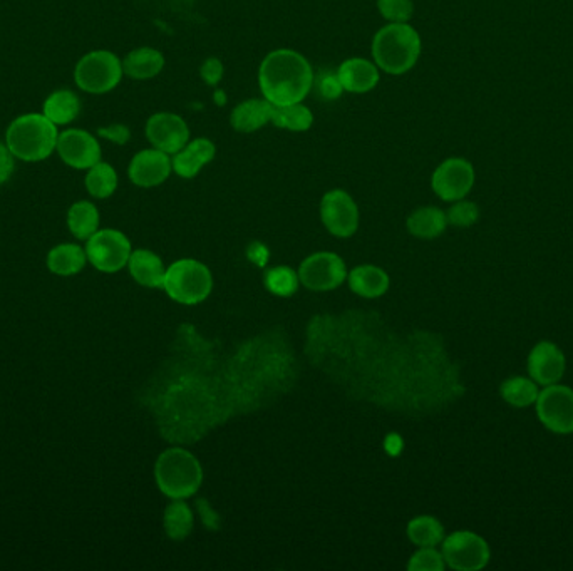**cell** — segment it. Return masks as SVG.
<instances>
[{"instance_id":"obj_39","label":"cell","mask_w":573,"mask_h":571,"mask_svg":"<svg viewBox=\"0 0 573 571\" xmlns=\"http://www.w3.org/2000/svg\"><path fill=\"white\" fill-rule=\"evenodd\" d=\"M319 91H321L322 96L326 99H337L344 93L337 74H334V76H332V74L324 76V78L319 81Z\"/></svg>"},{"instance_id":"obj_9","label":"cell","mask_w":573,"mask_h":571,"mask_svg":"<svg viewBox=\"0 0 573 571\" xmlns=\"http://www.w3.org/2000/svg\"><path fill=\"white\" fill-rule=\"evenodd\" d=\"M535 406L538 419L548 431L555 434L573 433V389L558 382L543 387Z\"/></svg>"},{"instance_id":"obj_7","label":"cell","mask_w":573,"mask_h":571,"mask_svg":"<svg viewBox=\"0 0 573 571\" xmlns=\"http://www.w3.org/2000/svg\"><path fill=\"white\" fill-rule=\"evenodd\" d=\"M444 563L456 571L483 570L490 561V546L473 531H455L443 540Z\"/></svg>"},{"instance_id":"obj_11","label":"cell","mask_w":573,"mask_h":571,"mask_svg":"<svg viewBox=\"0 0 573 571\" xmlns=\"http://www.w3.org/2000/svg\"><path fill=\"white\" fill-rule=\"evenodd\" d=\"M475 185V168L465 158H448L434 170L431 188L443 201L463 200Z\"/></svg>"},{"instance_id":"obj_12","label":"cell","mask_w":573,"mask_h":571,"mask_svg":"<svg viewBox=\"0 0 573 571\" xmlns=\"http://www.w3.org/2000/svg\"><path fill=\"white\" fill-rule=\"evenodd\" d=\"M321 218L334 237L349 238L359 227V208L347 191L331 190L322 196Z\"/></svg>"},{"instance_id":"obj_29","label":"cell","mask_w":573,"mask_h":571,"mask_svg":"<svg viewBox=\"0 0 573 571\" xmlns=\"http://www.w3.org/2000/svg\"><path fill=\"white\" fill-rule=\"evenodd\" d=\"M84 185L89 195L98 200H106L118 188V173L109 163L99 161L98 165L89 168Z\"/></svg>"},{"instance_id":"obj_5","label":"cell","mask_w":573,"mask_h":571,"mask_svg":"<svg viewBox=\"0 0 573 571\" xmlns=\"http://www.w3.org/2000/svg\"><path fill=\"white\" fill-rule=\"evenodd\" d=\"M212 273L197 260H178L166 270L163 289L185 305L200 304L212 292Z\"/></svg>"},{"instance_id":"obj_37","label":"cell","mask_w":573,"mask_h":571,"mask_svg":"<svg viewBox=\"0 0 573 571\" xmlns=\"http://www.w3.org/2000/svg\"><path fill=\"white\" fill-rule=\"evenodd\" d=\"M223 64L217 57H210L207 61L203 62L200 67V76H202L203 83L208 86H217L223 78Z\"/></svg>"},{"instance_id":"obj_6","label":"cell","mask_w":573,"mask_h":571,"mask_svg":"<svg viewBox=\"0 0 573 571\" xmlns=\"http://www.w3.org/2000/svg\"><path fill=\"white\" fill-rule=\"evenodd\" d=\"M123 61L111 51L88 52L74 69V81L84 93L106 94L123 79Z\"/></svg>"},{"instance_id":"obj_27","label":"cell","mask_w":573,"mask_h":571,"mask_svg":"<svg viewBox=\"0 0 573 571\" xmlns=\"http://www.w3.org/2000/svg\"><path fill=\"white\" fill-rule=\"evenodd\" d=\"M69 232L78 240H88L98 232L99 211L91 201H78L68 211Z\"/></svg>"},{"instance_id":"obj_40","label":"cell","mask_w":573,"mask_h":571,"mask_svg":"<svg viewBox=\"0 0 573 571\" xmlns=\"http://www.w3.org/2000/svg\"><path fill=\"white\" fill-rule=\"evenodd\" d=\"M215 101H217V104H220V106H223L225 101H227V99H225V93H223V91H217V93H215Z\"/></svg>"},{"instance_id":"obj_30","label":"cell","mask_w":573,"mask_h":571,"mask_svg":"<svg viewBox=\"0 0 573 571\" xmlns=\"http://www.w3.org/2000/svg\"><path fill=\"white\" fill-rule=\"evenodd\" d=\"M408 536L419 548H434L443 543L444 528L433 516H418L409 521Z\"/></svg>"},{"instance_id":"obj_2","label":"cell","mask_w":573,"mask_h":571,"mask_svg":"<svg viewBox=\"0 0 573 571\" xmlns=\"http://www.w3.org/2000/svg\"><path fill=\"white\" fill-rule=\"evenodd\" d=\"M423 51L421 36L409 22H389L372 39V59L382 73L406 74L418 64Z\"/></svg>"},{"instance_id":"obj_23","label":"cell","mask_w":573,"mask_h":571,"mask_svg":"<svg viewBox=\"0 0 573 571\" xmlns=\"http://www.w3.org/2000/svg\"><path fill=\"white\" fill-rule=\"evenodd\" d=\"M349 285L352 292L366 299H376L389 289L388 273L374 265H361L349 273Z\"/></svg>"},{"instance_id":"obj_35","label":"cell","mask_w":573,"mask_h":571,"mask_svg":"<svg viewBox=\"0 0 573 571\" xmlns=\"http://www.w3.org/2000/svg\"><path fill=\"white\" fill-rule=\"evenodd\" d=\"M444 563L443 553L434 550V548H421L418 553H414L413 558L409 560L408 570L411 571H443Z\"/></svg>"},{"instance_id":"obj_1","label":"cell","mask_w":573,"mask_h":571,"mask_svg":"<svg viewBox=\"0 0 573 571\" xmlns=\"http://www.w3.org/2000/svg\"><path fill=\"white\" fill-rule=\"evenodd\" d=\"M314 83L310 62L294 49H275L260 64V91L274 106L304 103Z\"/></svg>"},{"instance_id":"obj_33","label":"cell","mask_w":573,"mask_h":571,"mask_svg":"<svg viewBox=\"0 0 573 571\" xmlns=\"http://www.w3.org/2000/svg\"><path fill=\"white\" fill-rule=\"evenodd\" d=\"M448 223L453 227L468 228L480 218V208L473 201L458 200L446 213Z\"/></svg>"},{"instance_id":"obj_25","label":"cell","mask_w":573,"mask_h":571,"mask_svg":"<svg viewBox=\"0 0 573 571\" xmlns=\"http://www.w3.org/2000/svg\"><path fill=\"white\" fill-rule=\"evenodd\" d=\"M44 116L56 126H66L73 123L81 113V101L69 89H59L47 96L44 101Z\"/></svg>"},{"instance_id":"obj_18","label":"cell","mask_w":573,"mask_h":571,"mask_svg":"<svg viewBox=\"0 0 573 571\" xmlns=\"http://www.w3.org/2000/svg\"><path fill=\"white\" fill-rule=\"evenodd\" d=\"M337 78L347 93L366 94L376 88L381 79V69L376 62L364 57H351L342 62L337 69Z\"/></svg>"},{"instance_id":"obj_4","label":"cell","mask_w":573,"mask_h":571,"mask_svg":"<svg viewBox=\"0 0 573 571\" xmlns=\"http://www.w3.org/2000/svg\"><path fill=\"white\" fill-rule=\"evenodd\" d=\"M155 478L165 496L185 499L197 493L202 486L203 471L193 454L186 449L171 448L156 461Z\"/></svg>"},{"instance_id":"obj_10","label":"cell","mask_w":573,"mask_h":571,"mask_svg":"<svg viewBox=\"0 0 573 571\" xmlns=\"http://www.w3.org/2000/svg\"><path fill=\"white\" fill-rule=\"evenodd\" d=\"M346 278V263L336 253H314L300 263V283L314 292L337 289Z\"/></svg>"},{"instance_id":"obj_36","label":"cell","mask_w":573,"mask_h":571,"mask_svg":"<svg viewBox=\"0 0 573 571\" xmlns=\"http://www.w3.org/2000/svg\"><path fill=\"white\" fill-rule=\"evenodd\" d=\"M101 138L108 139L114 145L123 146L131 139V131L126 124L114 123L98 129Z\"/></svg>"},{"instance_id":"obj_19","label":"cell","mask_w":573,"mask_h":571,"mask_svg":"<svg viewBox=\"0 0 573 571\" xmlns=\"http://www.w3.org/2000/svg\"><path fill=\"white\" fill-rule=\"evenodd\" d=\"M274 104L267 99H247L230 114V124L238 133H255L272 121Z\"/></svg>"},{"instance_id":"obj_14","label":"cell","mask_w":573,"mask_h":571,"mask_svg":"<svg viewBox=\"0 0 573 571\" xmlns=\"http://www.w3.org/2000/svg\"><path fill=\"white\" fill-rule=\"evenodd\" d=\"M146 138L156 150L173 156L190 141V128L175 113H156L146 123Z\"/></svg>"},{"instance_id":"obj_3","label":"cell","mask_w":573,"mask_h":571,"mask_svg":"<svg viewBox=\"0 0 573 571\" xmlns=\"http://www.w3.org/2000/svg\"><path fill=\"white\" fill-rule=\"evenodd\" d=\"M56 124L49 121L44 114H22L12 121L7 128L6 145L17 160L26 163L44 161L56 151Z\"/></svg>"},{"instance_id":"obj_20","label":"cell","mask_w":573,"mask_h":571,"mask_svg":"<svg viewBox=\"0 0 573 571\" xmlns=\"http://www.w3.org/2000/svg\"><path fill=\"white\" fill-rule=\"evenodd\" d=\"M165 56L153 47H138L123 59V71L135 81H148L158 76L165 67Z\"/></svg>"},{"instance_id":"obj_28","label":"cell","mask_w":573,"mask_h":571,"mask_svg":"<svg viewBox=\"0 0 573 571\" xmlns=\"http://www.w3.org/2000/svg\"><path fill=\"white\" fill-rule=\"evenodd\" d=\"M501 397L513 407H530L537 402L538 384L532 377H510L501 384Z\"/></svg>"},{"instance_id":"obj_24","label":"cell","mask_w":573,"mask_h":571,"mask_svg":"<svg viewBox=\"0 0 573 571\" xmlns=\"http://www.w3.org/2000/svg\"><path fill=\"white\" fill-rule=\"evenodd\" d=\"M406 225H408L409 233L414 237L433 240L446 230L448 218H446V213L436 206H423L409 215Z\"/></svg>"},{"instance_id":"obj_21","label":"cell","mask_w":573,"mask_h":571,"mask_svg":"<svg viewBox=\"0 0 573 571\" xmlns=\"http://www.w3.org/2000/svg\"><path fill=\"white\" fill-rule=\"evenodd\" d=\"M131 275L136 282L148 287V289H160L165 283L166 270L163 267L161 258L150 250H136L131 253L130 262Z\"/></svg>"},{"instance_id":"obj_22","label":"cell","mask_w":573,"mask_h":571,"mask_svg":"<svg viewBox=\"0 0 573 571\" xmlns=\"http://www.w3.org/2000/svg\"><path fill=\"white\" fill-rule=\"evenodd\" d=\"M86 250L74 243H62L47 253V268L59 277H73L86 267Z\"/></svg>"},{"instance_id":"obj_32","label":"cell","mask_w":573,"mask_h":571,"mask_svg":"<svg viewBox=\"0 0 573 571\" xmlns=\"http://www.w3.org/2000/svg\"><path fill=\"white\" fill-rule=\"evenodd\" d=\"M299 273L289 267H275L265 275V287L279 297H290L299 289Z\"/></svg>"},{"instance_id":"obj_34","label":"cell","mask_w":573,"mask_h":571,"mask_svg":"<svg viewBox=\"0 0 573 571\" xmlns=\"http://www.w3.org/2000/svg\"><path fill=\"white\" fill-rule=\"evenodd\" d=\"M377 9L388 22H409L413 17V0H377Z\"/></svg>"},{"instance_id":"obj_17","label":"cell","mask_w":573,"mask_h":571,"mask_svg":"<svg viewBox=\"0 0 573 571\" xmlns=\"http://www.w3.org/2000/svg\"><path fill=\"white\" fill-rule=\"evenodd\" d=\"M217 156V146L212 139L195 138L186 143L185 148H181L178 153L171 156L173 171L176 175L191 180L205 168L210 165Z\"/></svg>"},{"instance_id":"obj_31","label":"cell","mask_w":573,"mask_h":571,"mask_svg":"<svg viewBox=\"0 0 573 571\" xmlns=\"http://www.w3.org/2000/svg\"><path fill=\"white\" fill-rule=\"evenodd\" d=\"M165 530L171 540H185L193 530V513L190 506L181 499H176L175 503L166 508Z\"/></svg>"},{"instance_id":"obj_15","label":"cell","mask_w":573,"mask_h":571,"mask_svg":"<svg viewBox=\"0 0 573 571\" xmlns=\"http://www.w3.org/2000/svg\"><path fill=\"white\" fill-rule=\"evenodd\" d=\"M173 171L171 156L165 151L150 148L136 153L128 168L133 185L140 188H155L165 183Z\"/></svg>"},{"instance_id":"obj_13","label":"cell","mask_w":573,"mask_h":571,"mask_svg":"<svg viewBox=\"0 0 573 571\" xmlns=\"http://www.w3.org/2000/svg\"><path fill=\"white\" fill-rule=\"evenodd\" d=\"M56 151L74 170H89L98 165L103 156L98 138L84 129H66L59 133Z\"/></svg>"},{"instance_id":"obj_8","label":"cell","mask_w":573,"mask_h":571,"mask_svg":"<svg viewBox=\"0 0 573 571\" xmlns=\"http://www.w3.org/2000/svg\"><path fill=\"white\" fill-rule=\"evenodd\" d=\"M131 253L133 250L128 237L111 228L98 230L86 243L88 260L99 272H119L130 262Z\"/></svg>"},{"instance_id":"obj_38","label":"cell","mask_w":573,"mask_h":571,"mask_svg":"<svg viewBox=\"0 0 573 571\" xmlns=\"http://www.w3.org/2000/svg\"><path fill=\"white\" fill-rule=\"evenodd\" d=\"M16 156L12 155L6 143H0V185H4L16 168Z\"/></svg>"},{"instance_id":"obj_26","label":"cell","mask_w":573,"mask_h":571,"mask_svg":"<svg viewBox=\"0 0 573 571\" xmlns=\"http://www.w3.org/2000/svg\"><path fill=\"white\" fill-rule=\"evenodd\" d=\"M270 123L292 133H304L314 126V114L304 103L274 106Z\"/></svg>"},{"instance_id":"obj_16","label":"cell","mask_w":573,"mask_h":571,"mask_svg":"<svg viewBox=\"0 0 573 571\" xmlns=\"http://www.w3.org/2000/svg\"><path fill=\"white\" fill-rule=\"evenodd\" d=\"M528 374L542 387L562 381L565 374V355L562 349L548 340L538 342L528 355Z\"/></svg>"}]
</instances>
